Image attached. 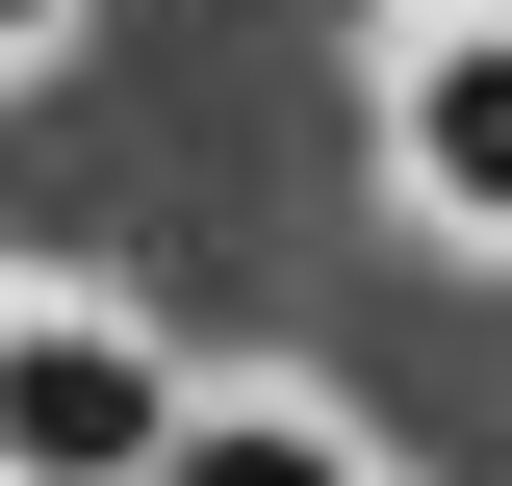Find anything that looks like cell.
I'll return each mask as SVG.
<instances>
[{
	"label": "cell",
	"instance_id": "cell-3",
	"mask_svg": "<svg viewBox=\"0 0 512 486\" xmlns=\"http://www.w3.org/2000/svg\"><path fill=\"white\" fill-rule=\"evenodd\" d=\"M154 486H410V461H384L359 410H308V384H205V410H180V461H154Z\"/></svg>",
	"mask_w": 512,
	"mask_h": 486
},
{
	"label": "cell",
	"instance_id": "cell-2",
	"mask_svg": "<svg viewBox=\"0 0 512 486\" xmlns=\"http://www.w3.org/2000/svg\"><path fill=\"white\" fill-rule=\"evenodd\" d=\"M384 180L461 256H512V0H410L384 26Z\"/></svg>",
	"mask_w": 512,
	"mask_h": 486
},
{
	"label": "cell",
	"instance_id": "cell-4",
	"mask_svg": "<svg viewBox=\"0 0 512 486\" xmlns=\"http://www.w3.org/2000/svg\"><path fill=\"white\" fill-rule=\"evenodd\" d=\"M52 52H77V0H0V77H52Z\"/></svg>",
	"mask_w": 512,
	"mask_h": 486
},
{
	"label": "cell",
	"instance_id": "cell-1",
	"mask_svg": "<svg viewBox=\"0 0 512 486\" xmlns=\"http://www.w3.org/2000/svg\"><path fill=\"white\" fill-rule=\"evenodd\" d=\"M180 410H205V384L154 359L128 307L0 282V486H154V461H180Z\"/></svg>",
	"mask_w": 512,
	"mask_h": 486
}]
</instances>
